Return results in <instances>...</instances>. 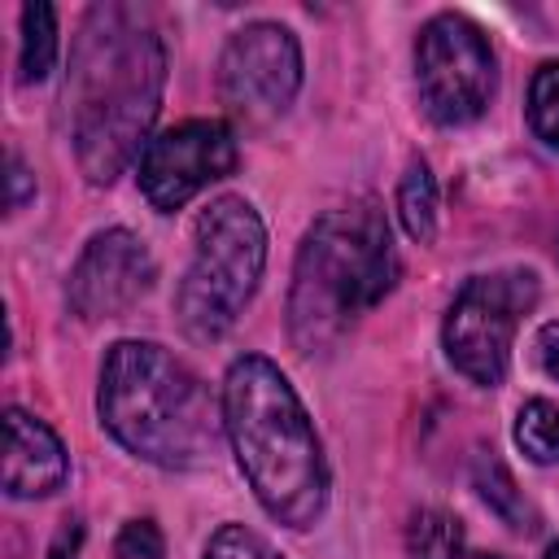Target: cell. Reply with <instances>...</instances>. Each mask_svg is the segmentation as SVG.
Instances as JSON below:
<instances>
[{
    "label": "cell",
    "mask_w": 559,
    "mask_h": 559,
    "mask_svg": "<svg viewBox=\"0 0 559 559\" xmlns=\"http://www.w3.org/2000/svg\"><path fill=\"white\" fill-rule=\"evenodd\" d=\"M166 48L135 4H92L70 57V135L92 183H114L162 109ZM148 148V144H144Z\"/></svg>",
    "instance_id": "6da1fadb"
},
{
    "label": "cell",
    "mask_w": 559,
    "mask_h": 559,
    "mask_svg": "<svg viewBox=\"0 0 559 559\" xmlns=\"http://www.w3.org/2000/svg\"><path fill=\"white\" fill-rule=\"evenodd\" d=\"M223 432L262 511L288 528H310L328 507V463L319 432L288 376L245 354L223 380Z\"/></svg>",
    "instance_id": "7a4b0ae2"
},
{
    "label": "cell",
    "mask_w": 559,
    "mask_h": 559,
    "mask_svg": "<svg viewBox=\"0 0 559 559\" xmlns=\"http://www.w3.org/2000/svg\"><path fill=\"white\" fill-rule=\"evenodd\" d=\"M96 411L122 450L170 472L210 463L218 441L205 384L153 341L109 345L100 362Z\"/></svg>",
    "instance_id": "3957f363"
},
{
    "label": "cell",
    "mask_w": 559,
    "mask_h": 559,
    "mask_svg": "<svg viewBox=\"0 0 559 559\" xmlns=\"http://www.w3.org/2000/svg\"><path fill=\"white\" fill-rule=\"evenodd\" d=\"M397 280L389 223L371 201L328 210L301 240L288 288V336L301 354H328Z\"/></svg>",
    "instance_id": "277c9868"
},
{
    "label": "cell",
    "mask_w": 559,
    "mask_h": 559,
    "mask_svg": "<svg viewBox=\"0 0 559 559\" xmlns=\"http://www.w3.org/2000/svg\"><path fill=\"white\" fill-rule=\"evenodd\" d=\"M266 266V227L245 197H218L197 214L192 262L175 293L179 328L192 341H218L249 306Z\"/></svg>",
    "instance_id": "5b68a950"
},
{
    "label": "cell",
    "mask_w": 559,
    "mask_h": 559,
    "mask_svg": "<svg viewBox=\"0 0 559 559\" xmlns=\"http://www.w3.org/2000/svg\"><path fill=\"white\" fill-rule=\"evenodd\" d=\"M533 306H537V275L528 266L472 275L450 301L441 323V345L454 371H463L472 384L485 389L502 384L515 328Z\"/></svg>",
    "instance_id": "8992f818"
},
{
    "label": "cell",
    "mask_w": 559,
    "mask_h": 559,
    "mask_svg": "<svg viewBox=\"0 0 559 559\" xmlns=\"http://www.w3.org/2000/svg\"><path fill=\"white\" fill-rule=\"evenodd\" d=\"M415 83L432 122H476L498 83L485 31L463 13H437L415 39Z\"/></svg>",
    "instance_id": "52a82bcc"
},
{
    "label": "cell",
    "mask_w": 559,
    "mask_h": 559,
    "mask_svg": "<svg viewBox=\"0 0 559 559\" xmlns=\"http://www.w3.org/2000/svg\"><path fill=\"white\" fill-rule=\"evenodd\" d=\"M223 105L245 122L280 118L301 87V48L280 22L240 26L218 57Z\"/></svg>",
    "instance_id": "ba28073f"
},
{
    "label": "cell",
    "mask_w": 559,
    "mask_h": 559,
    "mask_svg": "<svg viewBox=\"0 0 559 559\" xmlns=\"http://www.w3.org/2000/svg\"><path fill=\"white\" fill-rule=\"evenodd\" d=\"M231 166H236L231 131L214 118H192L148 140L140 157V192L148 197L153 210L170 214L183 201H192L205 183L231 175Z\"/></svg>",
    "instance_id": "9c48e42d"
},
{
    "label": "cell",
    "mask_w": 559,
    "mask_h": 559,
    "mask_svg": "<svg viewBox=\"0 0 559 559\" xmlns=\"http://www.w3.org/2000/svg\"><path fill=\"white\" fill-rule=\"evenodd\" d=\"M153 275L157 266L148 245L127 227H105L79 253L66 284V301L79 319H114L153 288Z\"/></svg>",
    "instance_id": "30bf717a"
},
{
    "label": "cell",
    "mask_w": 559,
    "mask_h": 559,
    "mask_svg": "<svg viewBox=\"0 0 559 559\" xmlns=\"http://www.w3.org/2000/svg\"><path fill=\"white\" fill-rule=\"evenodd\" d=\"M70 476V459L61 437L26 415V411H4V493L9 498H44L57 493Z\"/></svg>",
    "instance_id": "8fae6325"
},
{
    "label": "cell",
    "mask_w": 559,
    "mask_h": 559,
    "mask_svg": "<svg viewBox=\"0 0 559 559\" xmlns=\"http://www.w3.org/2000/svg\"><path fill=\"white\" fill-rule=\"evenodd\" d=\"M397 214L415 245H432L437 236V179L424 157H415L397 183Z\"/></svg>",
    "instance_id": "7c38bea8"
},
{
    "label": "cell",
    "mask_w": 559,
    "mask_h": 559,
    "mask_svg": "<svg viewBox=\"0 0 559 559\" xmlns=\"http://www.w3.org/2000/svg\"><path fill=\"white\" fill-rule=\"evenodd\" d=\"M472 485H476V493L485 498V507H489L493 515H502V524H511V528H533L528 502L520 498L511 472H507L493 454H485V450L476 454V463H472Z\"/></svg>",
    "instance_id": "4fadbf2b"
},
{
    "label": "cell",
    "mask_w": 559,
    "mask_h": 559,
    "mask_svg": "<svg viewBox=\"0 0 559 559\" xmlns=\"http://www.w3.org/2000/svg\"><path fill=\"white\" fill-rule=\"evenodd\" d=\"M52 61H57V13L52 4H26L22 9V57H17L22 83L48 79Z\"/></svg>",
    "instance_id": "5bb4252c"
},
{
    "label": "cell",
    "mask_w": 559,
    "mask_h": 559,
    "mask_svg": "<svg viewBox=\"0 0 559 559\" xmlns=\"http://www.w3.org/2000/svg\"><path fill=\"white\" fill-rule=\"evenodd\" d=\"M406 550L411 559H459L463 555V524L450 511L424 507L406 524Z\"/></svg>",
    "instance_id": "9a60e30c"
},
{
    "label": "cell",
    "mask_w": 559,
    "mask_h": 559,
    "mask_svg": "<svg viewBox=\"0 0 559 559\" xmlns=\"http://www.w3.org/2000/svg\"><path fill=\"white\" fill-rule=\"evenodd\" d=\"M515 445L533 463H559V406L546 397H533L515 415Z\"/></svg>",
    "instance_id": "2e32d148"
},
{
    "label": "cell",
    "mask_w": 559,
    "mask_h": 559,
    "mask_svg": "<svg viewBox=\"0 0 559 559\" xmlns=\"http://www.w3.org/2000/svg\"><path fill=\"white\" fill-rule=\"evenodd\" d=\"M528 122L533 131L559 148V61H546L528 83Z\"/></svg>",
    "instance_id": "e0dca14e"
},
{
    "label": "cell",
    "mask_w": 559,
    "mask_h": 559,
    "mask_svg": "<svg viewBox=\"0 0 559 559\" xmlns=\"http://www.w3.org/2000/svg\"><path fill=\"white\" fill-rule=\"evenodd\" d=\"M205 559H280V555H275L253 528H245V524H223V528L210 537Z\"/></svg>",
    "instance_id": "ac0fdd59"
},
{
    "label": "cell",
    "mask_w": 559,
    "mask_h": 559,
    "mask_svg": "<svg viewBox=\"0 0 559 559\" xmlns=\"http://www.w3.org/2000/svg\"><path fill=\"white\" fill-rule=\"evenodd\" d=\"M114 559H162V533L153 520H127L118 542H114Z\"/></svg>",
    "instance_id": "d6986e66"
},
{
    "label": "cell",
    "mask_w": 559,
    "mask_h": 559,
    "mask_svg": "<svg viewBox=\"0 0 559 559\" xmlns=\"http://www.w3.org/2000/svg\"><path fill=\"white\" fill-rule=\"evenodd\" d=\"M35 197V183H31V170L9 153V210H22L26 201Z\"/></svg>",
    "instance_id": "ffe728a7"
},
{
    "label": "cell",
    "mask_w": 559,
    "mask_h": 559,
    "mask_svg": "<svg viewBox=\"0 0 559 559\" xmlns=\"http://www.w3.org/2000/svg\"><path fill=\"white\" fill-rule=\"evenodd\" d=\"M79 546H83V528H79V520H66V524L57 528L52 546H48V559H79Z\"/></svg>",
    "instance_id": "44dd1931"
},
{
    "label": "cell",
    "mask_w": 559,
    "mask_h": 559,
    "mask_svg": "<svg viewBox=\"0 0 559 559\" xmlns=\"http://www.w3.org/2000/svg\"><path fill=\"white\" fill-rule=\"evenodd\" d=\"M537 358H542V367L559 380V323H546V328L537 332Z\"/></svg>",
    "instance_id": "7402d4cb"
},
{
    "label": "cell",
    "mask_w": 559,
    "mask_h": 559,
    "mask_svg": "<svg viewBox=\"0 0 559 559\" xmlns=\"http://www.w3.org/2000/svg\"><path fill=\"white\" fill-rule=\"evenodd\" d=\"M546 559H559V542H555V546H550V550H546Z\"/></svg>",
    "instance_id": "603a6c76"
},
{
    "label": "cell",
    "mask_w": 559,
    "mask_h": 559,
    "mask_svg": "<svg viewBox=\"0 0 559 559\" xmlns=\"http://www.w3.org/2000/svg\"><path fill=\"white\" fill-rule=\"evenodd\" d=\"M489 559H502V555H489Z\"/></svg>",
    "instance_id": "cb8c5ba5"
}]
</instances>
